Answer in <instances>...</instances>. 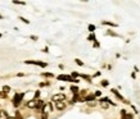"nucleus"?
<instances>
[{"mask_svg": "<svg viewBox=\"0 0 140 119\" xmlns=\"http://www.w3.org/2000/svg\"><path fill=\"white\" fill-rule=\"evenodd\" d=\"M71 76H72V77H78V73H76V72H72V74H71Z\"/></svg>", "mask_w": 140, "mask_h": 119, "instance_id": "21", "label": "nucleus"}, {"mask_svg": "<svg viewBox=\"0 0 140 119\" xmlns=\"http://www.w3.org/2000/svg\"><path fill=\"white\" fill-rule=\"evenodd\" d=\"M58 79H59V81H70V82H76V83L78 82L77 79H73L72 77H68V76H63V74L58 76Z\"/></svg>", "mask_w": 140, "mask_h": 119, "instance_id": "3", "label": "nucleus"}, {"mask_svg": "<svg viewBox=\"0 0 140 119\" xmlns=\"http://www.w3.org/2000/svg\"><path fill=\"white\" fill-rule=\"evenodd\" d=\"M94 29H95V26L90 24V26H89V31H90V32H94Z\"/></svg>", "mask_w": 140, "mask_h": 119, "instance_id": "16", "label": "nucleus"}, {"mask_svg": "<svg viewBox=\"0 0 140 119\" xmlns=\"http://www.w3.org/2000/svg\"><path fill=\"white\" fill-rule=\"evenodd\" d=\"M112 92H113V94H114V95H116L117 97H118V99H121V100H122V99H123V97H122V96H121V95H120V94H118V91H117V90H114V88H113V90H112Z\"/></svg>", "mask_w": 140, "mask_h": 119, "instance_id": "12", "label": "nucleus"}, {"mask_svg": "<svg viewBox=\"0 0 140 119\" xmlns=\"http://www.w3.org/2000/svg\"><path fill=\"white\" fill-rule=\"evenodd\" d=\"M89 40H95V36H94V35H90V36H89Z\"/></svg>", "mask_w": 140, "mask_h": 119, "instance_id": "24", "label": "nucleus"}, {"mask_svg": "<svg viewBox=\"0 0 140 119\" xmlns=\"http://www.w3.org/2000/svg\"><path fill=\"white\" fill-rule=\"evenodd\" d=\"M86 92H87V91H86V90L81 91V95H82V96H85V95H86Z\"/></svg>", "mask_w": 140, "mask_h": 119, "instance_id": "25", "label": "nucleus"}, {"mask_svg": "<svg viewBox=\"0 0 140 119\" xmlns=\"http://www.w3.org/2000/svg\"><path fill=\"white\" fill-rule=\"evenodd\" d=\"M71 91H72L75 95H77L78 94V88H77V86H71Z\"/></svg>", "mask_w": 140, "mask_h": 119, "instance_id": "10", "label": "nucleus"}, {"mask_svg": "<svg viewBox=\"0 0 140 119\" xmlns=\"http://www.w3.org/2000/svg\"><path fill=\"white\" fill-rule=\"evenodd\" d=\"M24 94H16L14 99H13V104H14V106H18V105L21 104V100L23 99Z\"/></svg>", "mask_w": 140, "mask_h": 119, "instance_id": "1", "label": "nucleus"}, {"mask_svg": "<svg viewBox=\"0 0 140 119\" xmlns=\"http://www.w3.org/2000/svg\"><path fill=\"white\" fill-rule=\"evenodd\" d=\"M12 119H16V118H12Z\"/></svg>", "mask_w": 140, "mask_h": 119, "instance_id": "28", "label": "nucleus"}, {"mask_svg": "<svg viewBox=\"0 0 140 119\" xmlns=\"http://www.w3.org/2000/svg\"><path fill=\"white\" fill-rule=\"evenodd\" d=\"M0 97H5V94L4 92H0Z\"/></svg>", "mask_w": 140, "mask_h": 119, "instance_id": "27", "label": "nucleus"}, {"mask_svg": "<svg viewBox=\"0 0 140 119\" xmlns=\"http://www.w3.org/2000/svg\"><path fill=\"white\" fill-rule=\"evenodd\" d=\"M3 91H4V92H9L10 87H9V86H4V87H3Z\"/></svg>", "mask_w": 140, "mask_h": 119, "instance_id": "13", "label": "nucleus"}, {"mask_svg": "<svg viewBox=\"0 0 140 119\" xmlns=\"http://www.w3.org/2000/svg\"><path fill=\"white\" fill-rule=\"evenodd\" d=\"M109 85V82H108V81H105V79H104V81H101V86H104V87H107V86H108Z\"/></svg>", "mask_w": 140, "mask_h": 119, "instance_id": "15", "label": "nucleus"}, {"mask_svg": "<svg viewBox=\"0 0 140 119\" xmlns=\"http://www.w3.org/2000/svg\"><path fill=\"white\" fill-rule=\"evenodd\" d=\"M41 119H48V113H43V117Z\"/></svg>", "mask_w": 140, "mask_h": 119, "instance_id": "19", "label": "nucleus"}, {"mask_svg": "<svg viewBox=\"0 0 140 119\" xmlns=\"http://www.w3.org/2000/svg\"><path fill=\"white\" fill-rule=\"evenodd\" d=\"M40 96V91H36V94H35V97H39Z\"/></svg>", "mask_w": 140, "mask_h": 119, "instance_id": "26", "label": "nucleus"}, {"mask_svg": "<svg viewBox=\"0 0 140 119\" xmlns=\"http://www.w3.org/2000/svg\"><path fill=\"white\" fill-rule=\"evenodd\" d=\"M27 106H28L30 109H35V108L37 106V101H35V100H30V101L27 102Z\"/></svg>", "mask_w": 140, "mask_h": 119, "instance_id": "6", "label": "nucleus"}, {"mask_svg": "<svg viewBox=\"0 0 140 119\" xmlns=\"http://www.w3.org/2000/svg\"><path fill=\"white\" fill-rule=\"evenodd\" d=\"M19 19L22 21V22H24V23H27V24H28V23H30V21H27V19H26V18H22V17H19Z\"/></svg>", "mask_w": 140, "mask_h": 119, "instance_id": "18", "label": "nucleus"}, {"mask_svg": "<svg viewBox=\"0 0 140 119\" xmlns=\"http://www.w3.org/2000/svg\"><path fill=\"white\" fill-rule=\"evenodd\" d=\"M26 64H35V65H39V67H46L48 64L43 63V61H35V60H26L24 61Z\"/></svg>", "mask_w": 140, "mask_h": 119, "instance_id": "4", "label": "nucleus"}, {"mask_svg": "<svg viewBox=\"0 0 140 119\" xmlns=\"http://www.w3.org/2000/svg\"><path fill=\"white\" fill-rule=\"evenodd\" d=\"M14 4H18V5H24V3H21V1H13Z\"/></svg>", "mask_w": 140, "mask_h": 119, "instance_id": "23", "label": "nucleus"}, {"mask_svg": "<svg viewBox=\"0 0 140 119\" xmlns=\"http://www.w3.org/2000/svg\"><path fill=\"white\" fill-rule=\"evenodd\" d=\"M44 76H46V77H53V74H51V73H44Z\"/></svg>", "mask_w": 140, "mask_h": 119, "instance_id": "22", "label": "nucleus"}, {"mask_svg": "<svg viewBox=\"0 0 140 119\" xmlns=\"http://www.w3.org/2000/svg\"><path fill=\"white\" fill-rule=\"evenodd\" d=\"M50 110H53V105H51L50 102H48V104L44 105V108H43V113H48V112H50Z\"/></svg>", "mask_w": 140, "mask_h": 119, "instance_id": "5", "label": "nucleus"}, {"mask_svg": "<svg viewBox=\"0 0 140 119\" xmlns=\"http://www.w3.org/2000/svg\"><path fill=\"white\" fill-rule=\"evenodd\" d=\"M75 61H76V63H77V64H78V65H81V67H82V65H84V63H82V61L80 60V59H76V60H75Z\"/></svg>", "mask_w": 140, "mask_h": 119, "instance_id": "17", "label": "nucleus"}, {"mask_svg": "<svg viewBox=\"0 0 140 119\" xmlns=\"http://www.w3.org/2000/svg\"><path fill=\"white\" fill-rule=\"evenodd\" d=\"M93 100H95V95H89L85 97V101H93Z\"/></svg>", "mask_w": 140, "mask_h": 119, "instance_id": "11", "label": "nucleus"}, {"mask_svg": "<svg viewBox=\"0 0 140 119\" xmlns=\"http://www.w3.org/2000/svg\"><path fill=\"white\" fill-rule=\"evenodd\" d=\"M94 95H95V97H97V96H100V95H101V92H100V91H95Z\"/></svg>", "mask_w": 140, "mask_h": 119, "instance_id": "20", "label": "nucleus"}, {"mask_svg": "<svg viewBox=\"0 0 140 119\" xmlns=\"http://www.w3.org/2000/svg\"><path fill=\"white\" fill-rule=\"evenodd\" d=\"M51 100H53V101H55V102L63 101V100H66V95H64V94H57V95H53Z\"/></svg>", "mask_w": 140, "mask_h": 119, "instance_id": "2", "label": "nucleus"}, {"mask_svg": "<svg viewBox=\"0 0 140 119\" xmlns=\"http://www.w3.org/2000/svg\"><path fill=\"white\" fill-rule=\"evenodd\" d=\"M103 24H108V26H113V27H116V24H114V23H112V22H107V21H103Z\"/></svg>", "mask_w": 140, "mask_h": 119, "instance_id": "14", "label": "nucleus"}, {"mask_svg": "<svg viewBox=\"0 0 140 119\" xmlns=\"http://www.w3.org/2000/svg\"><path fill=\"white\" fill-rule=\"evenodd\" d=\"M44 105H45V102H44V101H41V100H39V101H37V109H43V108H44Z\"/></svg>", "mask_w": 140, "mask_h": 119, "instance_id": "9", "label": "nucleus"}, {"mask_svg": "<svg viewBox=\"0 0 140 119\" xmlns=\"http://www.w3.org/2000/svg\"><path fill=\"white\" fill-rule=\"evenodd\" d=\"M55 108H57L58 110H63V109L66 108V104H64L63 101H58V102H55Z\"/></svg>", "mask_w": 140, "mask_h": 119, "instance_id": "7", "label": "nucleus"}, {"mask_svg": "<svg viewBox=\"0 0 140 119\" xmlns=\"http://www.w3.org/2000/svg\"><path fill=\"white\" fill-rule=\"evenodd\" d=\"M0 119H9V118H8L7 112H4V110H0Z\"/></svg>", "mask_w": 140, "mask_h": 119, "instance_id": "8", "label": "nucleus"}]
</instances>
